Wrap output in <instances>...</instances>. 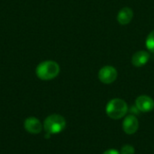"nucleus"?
I'll return each instance as SVG.
<instances>
[{
    "instance_id": "1a4fd4ad",
    "label": "nucleus",
    "mask_w": 154,
    "mask_h": 154,
    "mask_svg": "<svg viewBox=\"0 0 154 154\" xmlns=\"http://www.w3.org/2000/svg\"><path fill=\"white\" fill-rule=\"evenodd\" d=\"M134 18V11L132 8L125 6L123 7L117 14L116 16V20L118 22V23H120L121 25H126L128 23H131V21Z\"/></svg>"
},
{
    "instance_id": "7ed1b4c3",
    "label": "nucleus",
    "mask_w": 154,
    "mask_h": 154,
    "mask_svg": "<svg viewBox=\"0 0 154 154\" xmlns=\"http://www.w3.org/2000/svg\"><path fill=\"white\" fill-rule=\"evenodd\" d=\"M66 127L65 118L58 114H53L46 117L43 122V128L49 134H58Z\"/></svg>"
},
{
    "instance_id": "f8f14e48",
    "label": "nucleus",
    "mask_w": 154,
    "mask_h": 154,
    "mask_svg": "<svg viewBox=\"0 0 154 154\" xmlns=\"http://www.w3.org/2000/svg\"><path fill=\"white\" fill-rule=\"evenodd\" d=\"M128 112H131V115H134V116H136V115H138L139 114V110H138V108L136 107V106H132L130 109H128Z\"/></svg>"
},
{
    "instance_id": "39448f33",
    "label": "nucleus",
    "mask_w": 154,
    "mask_h": 154,
    "mask_svg": "<svg viewBox=\"0 0 154 154\" xmlns=\"http://www.w3.org/2000/svg\"><path fill=\"white\" fill-rule=\"evenodd\" d=\"M122 127L126 134L133 135L139 129V120L137 119L136 116L128 115L125 116V119L122 124Z\"/></svg>"
},
{
    "instance_id": "9b49d317",
    "label": "nucleus",
    "mask_w": 154,
    "mask_h": 154,
    "mask_svg": "<svg viewBox=\"0 0 154 154\" xmlns=\"http://www.w3.org/2000/svg\"><path fill=\"white\" fill-rule=\"evenodd\" d=\"M135 150L134 147L131 144H125L122 146L120 150V154H134Z\"/></svg>"
},
{
    "instance_id": "0eeeda50",
    "label": "nucleus",
    "mask_w": 154,
    "mask_h": 154,
    "mask_svg": "<svg viewBox=\"0 0 154 154\" xmlns=\"http://www.w3.org/2000/svg\"><path fill=\"white\" fill-rule=\"evenodd\" d=\"M24 129L32 134H39L42 130V125L41 121L33 116L28 117L24 121Z\"/></svg>"
},
{
    "instance_id": "9d476101",
    "label": "nucleus",
    "mask_w": 154,
    "mask_h": 154,
    "mask_svg": "<svg viewBox=\"0 0 154 154\" xmlns=\"http://www.w3.org/2000/svg\"><path fill=\"white\" fill-rule=\"evenodd\" d=\"M145 46L149 51L154 53V30L148 34L145 41Z\"/></svg>"
},
{
    "instance_id": "f03ea898",
    "label": "nucleus",
    "mask_w": 154,
    "mask_h": 154,
    "mask_svg": "<svg viewBox=\"0 0 154 154\" xmlns=\"http://www.w3.org/2000/svg\"><path fill=\"white\" fill-rule=\"evenodd\" d=\"M127 103L121 98H113L106 104V113L113 120H119L124 118L128 113Z\"/></svg>"
},
{
    "instance_id": "423d86ee",
    "label": "nucleus",
    "mask_w": 154,
    "mask_h": 154,
    "mask_svg": "<svg viewBox=\"0 0 154 154\" xmlns=\"http://www.w3.org/2000/svg\"><path fill=\"white\" fill-rule=\"evenodd\" d=\"M135 106L142 113H149L154 109V100L149 96H139L135 100Z\"/></svg>"
},
{
    "instance_id": "ddd939ff",
    "label": "nucleus",
    "mask_w": 154,
    "mask_h": 154,
    "mask_svg": "<svg viewBox=\"0 0 154 154\" xmlns=\"http://www.w3.org/2000/svg\"><path fill=\"white\" fill-rule=\"evenodd\" d=\"M102 154H120V152L116 149H108V150L105 151Z\"/></svg>"
},
{
    "instance_id": "20e7f679",
    "label": "nucleus",
    "mask_w": 154,
    "mask_h": 154,
    "mask_svg": "<svg viewBox=\"0 0 154 154\" xmlns=\"http://www.w3.org/2000/svg\"><path fill=\"white\" fill-rule=\"evenodd\" d=\"M118 76L116 69L111 65H106L102 67L98 71V79L106 85L114 83Z\"/></svg>"
},
{
    "instance_id": "f257e3e1",
    "label": "nucleus",
    "mask_w": 154,
    "mask_h": 154,
    "mask_svg": "<svg viewBox=\"0 0 154 154\" xmlns=\"http://www.w3.org/2000/svg\"><path fill=\"white\" fill-rule=\"evenodd\" d=\"M60 71V65L54 60H45L36 67V76L42 80H51L55 79Z\"/></svg>"
},
{
    "instance_id": "6e6552de",
    "label": "nucleus",
    "mask_w": 154,
    "mask_h": 154,
    "mask_svg": "<svg viewBox=\"0 0 154 154\" xmlns=\"http://www.w3.org/2000/svg\"><path fill=\"white\" fill-rule=\"evenodd\" d=\"M151 56L150 53L147 51H136L131 59V62L132 64L136 67V68H141L143 67L144 65H146V63H148L149 60H150Z\"/></svg>"
}]
</instances>
